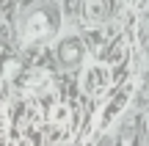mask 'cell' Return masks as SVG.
I'll return each mask as SVG.
<instances>
[{"mask_svg":"<svg viewBox=\"0 0 149 146\" xmlns=\"http://www.w3.org/2000/svg\"><path fill=\"white\" fill-rule=\"evenodd\" d=\"M111 14L108 0H86V19L88 22H105Z\"/></svg>","mask_w":149,"mask_h":146,"instance_id":"cell-5","label":"cell"},{"mask_svg":"<svg viewBox=\"0 0 149 146\" xmlns=\"http://www.w3.org/2000/svg\"><path fill=\"white\" fill-rule=\"evenodd\" d=\"M53 25H50L47 14L44 11H31L25 17V25H22V42H39V39L50 36Z\"/></svg>","mask_w":149,"mask_h":146,"instance_id":"cell-2","label":"cell"},{"mask_svg":"<svg viewBox=\"0 0 149 146\" xmlns=\"http://www.w3.org/2000/svg\"><path fill=\"white\" fill-rule=\"evenodd\" d=\"M80 86H83V94H88V97L105 94L108 86H111V66L108 64H88L83 69Z\"/></svg>","mask_w":149,"mask_h":146,"instance_id":"cell-1","label":"cell"},{"mask_svg":"<svg viewBox=\"0 0 149 146\" xmlns=\"http://www.w3.org/2000/svg\"><path fill=\"white\" fill-rule=\"evenodd\" d=\"M122 55H124V39H119V42L111 47V55H108V61H113V64H116V61H122Z\"/></svg>","mask_w":149,"mask_h":146,"instance_id":"cell-8","label":"cell"},{"mask_svg":"<svg viewBox=\"0 0 149 146\" xmlns=\"http://www.w3.org/2000/svg\"><path fill=\"white\" fill-rule=\"evenodd\" d=\"M69 119H72L69 105H64V102L53 105V110H50V124H53V127H66V124H69Z\"/></svg>","mask_w":149,"mask_h":146,"instance_id":"cell-6","label":"cell"},{"mask_svg":"<svg viewBox=\"0 0 149 146\" xmlns=\"http://www.w3.org/2000/svg\"><path fill=\"white\" fill-rule=\"evenodd\" d=\"M17 72V61H8V64H6V75H14Z\"/></svg>","mask_w":149,"mask_h":146,"instance_id":"cell-9","label":"cell"},{"mask_svg":"<svg viewBox=\"0 0 149 146\" xmlns=\"http://www.w3.org/2000/svg\"><path fill=\"white\" fill-rule=\"evenodd\" d=\"M58 58L64 66H77L80 61H83V42L80 39H64V42L58 44Z\"/></svg>","mask_w":149,"mask_h":146,"instance_id":"cell-4","label":"cell"},{"mask_svg":"<svg viewBox=\"0 0 149 146\" xmlns=\"http://www.w3.org/2000/svg\"><path fill=\"white\" fill-rule=\"evenodd\" d=\"M130 91H133V86H124V88H119V94L111 99V102L105 105V110H102V116H100V130H105L108 124H111L113 119H116L119 113H122L124 108H127V102H130Z\"/></svg>","mask_w":149,"mask_h":146,"instance_id":"cell-3","label":"cell"},{"mask_svg":"<svg viewBox=\"0 0 149 146\" xmlns=\"http://www.w3.org/2000/svg\"><path fill=\"white\" fill-rule=\"evenodd\" d=\"M44 80H47V75H44L42 69H33V72H28V75L22 77L19 83H22V86H25V88H36L39 83H44Z\"/></svg>","mask_w":149,"mask_h":146,"instance_id":"cell-7","label":"cell"}]
</instances>
